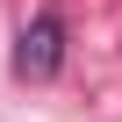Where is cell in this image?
Here are the masks:
<instances>
[{"mask_svg":"<svg viewBox=\"0 0 122 122\" xmlns=\"http://www.w3.org/2000/svg\"><path fill=\"white\" fill-rule=\"evenodd\" d=\"M57 57H65V29H57V15H36L22 29V43H15V72L22 79H50Z\"/></svg>","mask_w":122,"mask_h":122,"instance_id":"6da1fadb","label":"cell"}]
</instances>
